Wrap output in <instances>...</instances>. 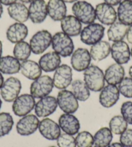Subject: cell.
Listing matches in <instances>:
<instances>
[{"instance_id": "obj_1", "label": "cell", "mask_w": 132, "mask_h": 147, "mask_svg": "<svg viewBox=\"0 0 132 147\" xmlns=\"http://www.w3.org/2000/svg\"><path fill=\"white\" fill-rule=\"evenodd\" d=\"M84 80L89 90L93 92H100L104 87V74L96 65H91L84 70Z\"/></svg>"}, {"instance_id": "obj_2", "label": "cell", "mask_w": 132, "mask_h": 147, "mask_svg": "<svg viewBox=\"0 0 132 147\" xmlns=\"http://www.w3.org/2000/svg\"><path fill=\"white\" fill-rule=\"evenodd\" d=\"M51 45L54 52L63 57L71 56L75 48L71 37L63 32H58L52 36Z\"/></svg>"}, {"instance_id": "obj_3", "label": "cell", "mask_w": 132, "mask_h": 147, "mask_svg": "<svg viewBox=\"0 0 132 147\" xmlns=\"http://www.w3.org/2000/svg\"><path fill=\"white\" fill-rule=\"evenodd\" d=\"M72 12L82 23L89 25L96 20L95 9L91 3L86 1H77L73 4Z\"/></svg>"}, {"instance_id": "obj_4", "label": "cell", "mask_w": 132, "mask_h": 147, "mask_svg": "<svg viewBox=\"0 0 132 147\" xmlns=\"http://www.w3.org/2000/svg\"><path fill=\"white\" fill-rule=\"evenodd\" d=\"M54 87L52 79L47 75L41 76L34 80L30 87L31 94L35 99H41L49 96Z\"/></svg>"}, {"instance_id": "obj_5", "label": "cell", "mask_w": 132, "mask_h": 147, "mask_svg": "<svg viewBox=\"0 0 132 147\" xmlns=\"http://www.w3.org/2000/svg\"><path fill=\"white\" fill-rule=\"evenodd\" d=\"M105 28L99 23H91L86 26L81 31L80 40L88 45L98 43L104 36Z\"/></svg>"}, {"instance_id": "obj_6", "label": "cell", "mask_w": 132, "mask_h": 147, "mask_svg": "<svg viewBox=\"0 0 132 147\" xmlns=\"http://www.w3.org/2000/svg\"><path fill=\"white\" fill-rule=\"evenodd\" d=\"M52 36L47 30H42L34 34L30 40L31 51L36 55L42 54L51 46Z\"/></svg>"}, {"instance_id": "obj_7", "label": "cell", "mask_w": 132, "mask_h": 147, "mask_svg": "<svg viewBox=\"0 0 132 147\" xmlns=\"http://www.w3.org/2000/svg\"><path fill=\"white\" fill-rule=\"evenodd\" d=\"M22 89L20 80L15 77H10L4 81L0 90L1 98L5 101L13 102L16 99Z\"/></svg>"}, {"instance_id": "obj_8", "label": "cell", "mask_w": 132, "mask_h": 147, "mask_svg": "<svg viewBox=\"0 0 132 147\" xmlns=\"http://www.w3.org/2000/svg\"><path fill=\"white\" fill-rule=\"evenodd\" d=\"M35 105V99L31 94H22L13 101L12 111L17 116L23 117L32 111Z\"/></svg>"}, {"instance_id": "obj_9", "label": "cell", "mask_w": 132, "mask_h": 147, "mask_svg": "<svg viewBox=\"0 0 132 147\" xmlns=\"http://www.w3.org/2000/svg\"><path fill=\"white\" fill-rule=\"evenodd\" d=\"M58 106L65 114H74L78 109V99L72 92L67 90H60L56 98Z\"/></svg>"}, {"instance_id": "obj_10", "label": "cell", "mask_w": 132, "mask_h": 147, "mask_svg": "<svg viewBox=\"0 0 132 147\" xmlns=\"http://www.w3.org/2000/svg\"><path fill=\"white\" fill-rule=\"evenodd\" d=\"M73 80V72L67 65H61L54 71L52 81L54 86L60 90H64L69 86Z\"/></svg>"}, {"instance_id": "obj_11", "label": "cell", "mask_w": 132, "mask_h": 147, "mask_svg": "<svg viewBox=\"0 0 132 147\" xmlns=\"http://www.w3.org/2000/svg\"><path fill=\"white\" fill-rule=\"evenodd\" d=\"M91 57L88 49L78 48L73 52L71 58L73 69L77 72H82L90 66Z\"/></svg>"}, {"instance_id": "obj_12", "label": "cell", "mask_w": 132, "mask_h": 147, "mask_svg": "<svg viewBox=\"0 0 132 147\" xmlns=\"http://www.w3.org/2000/svg\"><path fill=\"white\" fill-rule=\"evenodd\" d=\"M39 121L34 114H28L22 117L16 124V131L18 134L28 136L33 134L38 130Z\"/></svg>"}, {"instance_id": "obj_13", "label": "cell", "mask_w": 132, "mask_h": 147, "mask_svg": "<svg viewBox=\"0 0 132 147\" xmlns=\"http://www.w3.org/2000/svg\"><path fill=\"white\" fill-rule=\"evenodd\" d=\"M57 100L54 96H47L41 98L34 107V112L38 117H46L56 111Z\"/></svg>"}, {"instance_id": "obj_14", "label": "cell", "mask_w": 132, "mask_h": 147, "mask_svg": "<svg viewBox=\"0 0 132 147\" xmlns=\"http://www.w3.org/2000/svg\"><path fill=\"white\" fill-rule=\"evenodd\" d=\"M29 18L35 24H39L46 20L48 15L47 3L45 0H34L29 7Z\"/></svg>"}, {"instance_id": "obj_15", "label": "cell", "mask_w": 132, "mask_h": 147, "mask_svg": "<svg viewBox=\"0 0 132 147\" xmlns=\"http://www.w3.org/2000/svg\"><path fill=\"white\" fill-rule=\"evenodd\" d=\"M38 129L41 135L48 140H56L61 134L59 125L49 118H45L39 121Z\"/></svg>"}, {"instance_id": "obj_16", "label": "cell", "mask_w": 132, "mask_h": 147, "mask_svg": "<svg viewBox=\"0 0 132 147\" xmlns=\"http://www.w3.org/2000/svg\"><path fill=\"white\" fill-rule=\"evenodd\" d=\"M95 13L96 18L103 25H112L117 20V14L115 9L105 3L97 5Z\"/></svg>"}, {"instance_id": "obj_17", "label": "cell", "mask_w": 132, "mask_h": 147, "mask_svg": "<svg viewBox=\"0 0 132 147\" xmlns=\"http://www.w3.org/2000/svg\"><path fill=\"white\" fill-rule=\"evenodd\" d=\"M120 92L116 85H108L105 86L100 91L99 102L105 108H111L117 103L119 99Z\"/></svg>"}, {"instance_id": "obj_18", "label": "cell", "mask_w": 132, "mask_h": 147, "mask_svg": "<svg viewBox=\"0 0 132 147\" xmlns=\"http://www.w3.org/2000/svg\"><path fill=\"white\" fill-rule=\"evenodd\" d=\"M112 58L116 63L126 64L130 59V50L128 45L124 41L114 42L111 47Z\"/></svg>"}, {"instance_id": "obj_19", "label": "cell", "mask_w": 132, "mask_h": 147, "mask_svg": "<svg viewBox=\"0 0 132 147\" xmlns=\"http://www.w3.org/2000/svg\"><path fill=\"white\" fill-rule=\"evenodd\" d=\"M59 125L61 129L67 134L76 135L79 132L80 124L78 118L72 114H64L60 115Z\"/></svg>"}, {"instance_id": "obj_20", "label": "cell", "mask_w": 132, "mask_h": 147, "mask_svg": "<svg viewBox=\"0 0 132 147\" xmlns=\"http://www.w3.org/2000/svg\"><path fill=\"white\" fill-rule=\"evenodd\" d=\"M27 26L21 23H15L7 28L6 36L8 40L12 43H17L23 41L28 35Z\"/></svg>"}, {"instance_id": "obj_21", "label": "cell", "mask_w": 132, "mask_h": 147, "mask_svg": "<svg viewBox=\"0 0 132 147\" xmlns=\"http://www.w3.org/2000/svg\"><path fill=\"white\" fill-rule=\"evenodd\" d=\"M38 64L44 72H53L61 64V57L55 52H49L41 56Z\"/></svg>"}, {"instance_id": "obj_22", "label": "cell", "mask_w": 132, "mask_h": 147, "mask_svg": "<svg viewBox=\"0 0 132 147\" xmlns=\"http://www.w3.org/2000/svg\"><path fill=\"white\" fill-rule=\"evenodd\" d=\"M61 28L63 32L69 37L78 36L82 31V23L75 16H66L61 20Z\"/></svg>"}, {"instance_id": "obj_23", "label": "cell", "mask_w": 132, "mask_h": 147, "mask_svg": "<svg viewBox=\"0 0 132 147\" xmlns=\"http://www.w3.org/2000/svg\"><path fill=\"white\" fill-rule=\"evenodd\" d=\"M47 7L48 15L54 22H61L66 16L67 7L62 0H49Z\"/></svg>"}, {"instance_id": "obj_24", "label": "cell", "mask_w": 132, "mask_h": 147, "mask_svg": "<svg viewBox=\"0 0 132 147\" xmlns=\"http://www.w3.org/2000/svg\"><path fill=\"white\" fill-rule=\"evenodd\" d=\"M125 70L122 65L113 63L108 67L104 73L105 81L108 85H117L125 78Z\"/></svg>"}, {"instance_id": "obj_25", "label": "cell", "mask_w": 132, "mask_h": 147, "mask_svg": "<svg viewBox=\"0 0 132 147\" xmlns=\"http://www.w3.org/2000/svg\"><path fill=\"white\" fill-rule=\"evenodd\" d=\"M7 11L9 16L18 23H23L29 18L27 7L22 3H15L10 5Z\"/></svg>"}, {"instance_id": "obj_26", "label": "cell", "mask_w": 132, "mask_h": 147, "mask_svg": "<svg viewBox=\"0 0 132 147\" xmlns=\"http://www.w3.org/2000/svg\"><path fill=\"white\" fill-rule=\"evenodd\" d=\"M20 71L25 78L30 80H36L40 77L42 73V70L38 63L28 59L21 63Z\"/></svg>"}, {"instance_id": "obj_27", "label": "cell", "mask_w": 132, "mask_h": 147, "mask_svg": "<svg viewBox=\"0 0 132 147\" xmlns=\"http://www.w3.org/2000/svg\"><path fill=\"white\" fill-rule=\"evenodd\" d=\"M89 53L95 61H102L111 53L110 44L108 41H100L91 46Z\"/></svg>"}, {"instance_id": "obj_28", "label": "cell", "mask_w": 132, "mask_h": 147, "mask_svg": "<svg viewBox=\"0 0 132 147\" xmlns=\"http://www.w3.org/2000/svg\"><path fill=\"white\" fill-rule=\"evenodd\" d=\"M21 63L19 60L11 56L0 58V72L4 74H14L20 72Z\"/></svg>"}, {"instance_id": "obj_29", "label": "cell", "mask_w": 132, "mask_h": 147, "mask_svg": "<svg viewBox=\"0 0 132 147\" xmlns=\"http://www.w3.org/2000/svg\"><path fill=\"white\" fill-rule=\"evenodd\" d=\"M128 26L120 22H115L108 28L107 35L109 40L113 42L122 41L127 34Z\"/></svg>"}, {"instance_id": "obj_30", "label": "cell", "mask_w": 132, "mask_h": 147, "mask_svg": "<svg viewBox=\"0 0 132 147\" xmlns=\"http://www.w3.org/2000/svg\"><path fill=\"white\" fill-rule=\"evenodd\" d=\"M117 16L119 22L126 25H132V1L124 0L117 9Z\"/></svg>"}, {"instance_id": "obj_31", "label": "cell", "mask_w": 132, "mask_h": 147, "mask_svg": "<svg viewBox=\"0 0 132 147\" xmlns=\"http://www.w3.org/2000/svg\"><path fill=\"white\" fill-rule=\"evenodd\" d=\"M71 92L78 99V101H86L90 96V90L87 86L84 81L76 80L71 83Z\"/></svg>"}, {"instance_id": "obj_32", "label": "cell", "mask_w": 132, "mask_h": 147, "mask_svg": "<svg viewBox=\"0 0 132 147\" xmlns=\"http://www.w3.org/2000/svg\"><path fill=\"white\" fill-rule=\"evenodd\" d=\"M94 145L97 147H108L113 140V133L109 128L102 127L93 136Z\"/></svg>"}, {"instance_id": "obj_33", "label": "cell", "mask_w": 132, "mask_h": 147, "mask_svg": "<svg viewBox=\"0 0 132 147\" xmlns=\"http://www.w3.org/2000/svg\"><path fill=\"white\" fill-rule=\"evenodd\" d=\"M31 49L30 45L26 41H21L16 43L13 49L14 57L20 61L27 60L31 54Z\"/></svg>"}, {"instance_id": "obj_34", "label": "cell", "mask_w": 132, "mask_h": 147, "mask_svg": "<svg viewBox=\"0 0 132 147\" xmlns=\"http://www.w3.org/2000/svg\"><path fill=\"white\" fill-rule=\"evenodd\" d=\"M128 125V123L122 115H115L111 119L109 127L113 134L115 135H120L127 129Z\"/></svg>"}, {"instance_id": "obj_35", "label": "cell", "mask_w": 132, "mask_h": 147, "mask_svg": "<svg viewBox=\"0 0 132 147\" xmlns=\"http://www.w3.org/2000/svg\"><path fill=\"white\" fill-rule=\"evenodd\" d=\"M14 120L10 114L8 112L0 113V138L7 136L12 130Z\"/></svg>"}, {"instance_id": "obj_36", "label": "cell", "mask_w": 132, "mask_h": 147, "mask_svg": "<svg viewBox=\"0 0 132 147\" xmlns=\"http://www.w3.org/2000/svg\"><path fill=\"white\" fill-rule=\"evenodd\" d=\"M75 140L77 147H92L94 145L93 136L88 131L79 132Z\"/></svg>"}, {"instance_id": "obj_37", "label": "cell", "mask_w": 132, "mask_h": 147, "mask_svg": "<svg viewBox=\"0 0 132 147\" xmlns=\"http://www.w3.org/2000/svg\"><path fill=\"white\" fill-rule=\"evenodd\" d=\"M120 94L126 98H132V78L126 77L118 84Z\"/></svg>"}, {"instance_id": "obj_38", "label": "cell", "mask_w": 132, "mask_h": 147, "mask_svg": "<svg viewBox=\"0 0 132 147\" xmlns=\"http://www.w3.org/2000/svg\"><path fill=\"white\" fill-rule=\"evenodd\" d=\"M56 140L59 147H76L75 138L66 133L60 134Z\"/></svg>"}, {"instance_id": "obj_39", "label": "cell", "mask_w": 132, "mask_h": 147, "mask_svg": "<svg viewBox=\"0 0 132 147\" xmlns=\"http://www.w3.org/2000/svg\"><path fill=\"white\" fill-rule=\"evenodd\" d=\"M120 112L128 124L132 125V101L123 103L120 108Z\"/></svg>"}, {"instance_id": "obj_40", "label": "cell", "mask_w": 132, "mask_h": 147, "mask_svg": "<svg viewBox=\"0 0 132 147\" xmlns=\"http://www.w3.org/2000/svg\"><path fill=\"white\" fill-rule=\"evenodd\" d=\"M120 143L125 147H132V129H126L121 134Z\"/></svg>"}, {"instance_id": "obj_41", "label": "cell", "mask_w": 132, "mask_h": 147, "mask_svg": "<svg viewBox=\"0 0 132 147\" xmlns=\"http://www.w3.org/2000/svg\"><path fill=\"white\" fill-rule=\"evenodd\" d=\"M126 39L129 43L132 44V25L128 27L127 34H126Z\"/></svg>"}, {"instance_id": "obj_42", "label": "cell", "mask_w": 132, "mask_h": 147, "mask_svg": "<svg viewBox=\"0 0 132 147\" xmlns=\"http://www.w3.org/2000/svg\"><path fill=\"white\" fill-rule=\"evenodd\" d=\"M104 3L108 5H111V6H117V5L120 4L122 2V0H104Z\"/></svg>"}, {"instance_id": "obj_43", "label": "cell", "mask_w": 132, "mask_h": 147, "mask_svg": "<svg viewBox=\"0 0 132 147\" xmlns=\"http://www.w3.org/2000/svg\"><path fill=\"white\" fill-rule=\"evenodd\" d=\"M16 1L17 0H0V3L5 6H10V5L16 3Z\"/></svg>"}, {"instance_id": "obj_44", "label": "cell", "mask_w": 132, "mask_h": 147, "mask_svg": "<svg viewBox=\"0 0 132 147\" xmlns=\"http://www.w3.org/2000/svg\"><path fill=\"white\" fill-rule=\"evenodd\" d=\"M108 147H125L120 143H113L110 144Z\"/></svg>"}, {"instance_id": "obj_45", "label": "cell", "mask_w": 132, "mask_h": 147, "mask_svg": "<svg viewBox=\"0 0 132 147\" xmlns=\"http://www.w3.org/2000/svg\"><path fill=\"white\" fill-rule=\"evenodd\" d=\"M3 83H4V78L2 75V73L0 72V89H1Z\"/></svg>"}, {"instance_id": "obj_46", "label": "cell", "mask_w": 132, "mask_h": 147, "mask_svg": "<svg viewBox=\"0 0 132 147\" xmlns=\"http://www.w3.org/2000/svg\"><path fill=\"white\" fill-rule=\"evenodd\" d=\"M2 52H3V45H2L1 41L0 40V58H1L2 56Z\"/></svg>"}, {"instance_id": "obj_47", "label": "cell", "mask_w": 132, "mask_h": 147, "mask_svg": "<svg viewBox=\"0 0 132 147\" xmlns=\"http://www.w3.org/2000/svg\"><path fill=\"white\" fill-rule=\"evenodd\" d=\"M62 1L65 3H71L77 1V0H62Z\"/></svg>"}, {"instance_id": "obj_48", "label": "cell", "mask_w": 132, "mask_h": 147, "mask_svg": "<svg viewBox=\"0 0 132 147\" xmlns=\"http://www.w3.org/2000/svg\"><path fill=\"white\" fill-rule=\"evenodd\" d=\"M3 12V6H2V4L1 3H0V18H1Z\"/></svg>"}, {"instance_id": "obj_49", "label": "cell", "mask_w": 132, "mask_h": 147, "mask_svg": "<svg viewBox=\"0 0 132 147\" xmlns=\"http://www.w3.org/2000/svg\"><path fill=\"white\" fill-rule=\"evenodd\" d=\"M20 1L24 3H29L33 2L34 0H20Z\"/></svg>"}, {"instance_id": "obj_50", "label": "cell", "mask_w": 132, "mask_h": 147, "mask_svg": "<svg viewBox=\"0 0 132 147\" xmlns=\"http://www.w3.org/2000/svg\"><path fill=\"white\" fill-rule=\"evenodd\" d=\"M129 75H130V78H132V65L130 67V69H129Z\"/></svg>"}, {"instance_id": "obj_51", "label": "cell", "mask_w": 132, "mask_h": 147, "mask_svg": "<svg viewBox=\"0 0 132 147\" xmlns=\"http://www.w3.org/2000/svg\"><path fill=\"white\" fill-rule=\"evenodd\" d=\"M1 105H2V101L1 99V98H0V109L1 108Z\"/></svg>"}, {"instance_id": "obj_52", "label": "cell", "mask_w": 132, "mask_h": 147, "mask_svg": "<svg viewBox=\"0 0 132 147\" xmlns=\"http://www.w3.org/2000/svg\"><path fill=\"white\" fill-rule=\"evenodd\" d=\"M130 54H131V57H132V48H131V51H130Z\"/></svg>"}, {"instance_id": "obj_53", "label": "cell", "mask_w": 132, "mask_h": 147, "mask_svg": "<svg viewBox=\"0 0 132 147\" xmlns=\"http://www.w3.org/2000/svg\"><path fill=\"white\" fill-rule=\"evenodd\" d=\"M49 147H56V146H49Z\"/></svg>"}, {"instance_id": "obj_54", "label": "cell", "mask_w": 132, "mask_h": 147, "mask_svg": "<svg viewBox=\"0 0 132 147\" xmlns=\"http://www.w3.org/2000/svg\"><path fill=\"white\" fill-rule=\"evenodd\" d=\"M92 147H97V146H92Z\"/></svg>"}, {"instance_id": "obj_55", "label": "cell", "mask_w": 132, "mask_h": 147, "mask_svg": "<svg viewBox=\"0 0 132 147\" xmlns=\"http://www.w3.org/2000/svg\"><path fill=\"white\" fill-rule=\"evenodd\" d=\"M130 1H132V0H130Z\"/></svg>"}]
</instances>
